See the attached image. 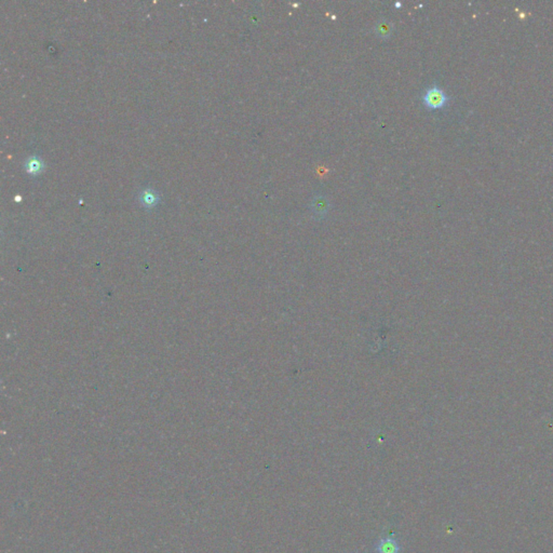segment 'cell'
Returning a JSON list of instances; mask_svg holds the SVG:
<instances>
[{"instance_id": "6da1fadb", "label": "cell", "mask_w": 553, "mask_h": 553, "mask_svg": "<svg viewBox=\"0 0 553 553\" xmlns=\"http://www.w3.org/2000/svg\"><path fill=\"white\" fill-rule=\"evenodd\" d=\"M424 104L430 109H440L444 107L448 102L445 92L439 87H430L422 96Z\"/></svg>"}, {"instance_id": "7a4b0ae2", "label": "cell", "mask_w": 553, "mask_h": 553, "mask_svg": "<svg viewBox=\"0 0 553 553\" xmlns=\"http://www.w3.org/2000/svg\"><path fill=\"white\" fill-rule=\"evenodd\" d=\"M376 550L378 553H399L400 546L395 537L387 536V537H382L378 541Z\"/></svg>"}, {"instance_id": "3957f363", "label": "cell", "mask_w": 553, "mask_h": 553, "mask_svg": "<svg viewBox=\"0 0 553 553\" xmlns=\"http://www.w3.org/2000/svg\"><path fill=\"white\" fill-rule=\"evenodd\" d=\"M139 200L143 207L151 209L157 207V204L160 202V197L157 191L146 188L140 192Z\"/></svg>"}, {"instance_id": "277c9868", "label": "cell", "mask_w": 553, "mask_h": 553, "mask_svg": "<svg viewBox=\"0 0 553 553\" xmlns=\"http://www.w3.org/2000/svg\"><path fill=\"white\" fill-rule=\"evenodd\" d=\"M45 169V165L38 156H30L26 159L25 162V171L31 176H37L42 173Z\"/></svg>"}, {"instance_id": "5b68a950", "label": "cell", "mask_w": 553, "mask_h": 553, "mask_svg": "<svg viewBox=\"0 0 553 553\" xmlns=\"http://www.w3.org/2000/svg\"><path fill=\"white\" fill-rule=\"evenodd\" d=\"M393 29H394V24L390 23L387 20L379 21L375 26V32L377 34L378 37L382 39L389 38L391 36V34H393Z\"/></svg>"}, {"instance_id": "8992f818", "label": "cell", "mask_w": 553, "mask_h": 553, "mask_svg": "<svg viewBox=\"0 0 553 553\" xmlns=\"http://www.w3.org/2000/svg\"><path fill=\"white\" fill-rule=\"evenodd\" d=\"M312 210L314 212V214L326 215L328 210H329L328 200L324 197L314 198V200L312 202Z\"/></svg>"}]
</instances>
